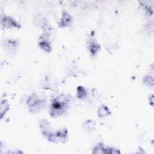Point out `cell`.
I'll return each instance as SVG.
<instances>
[{"label": "cell", "mask_w": 154, "mask_h": 154, "mask_svg": "<svg viewBox=\"0 0 154 154\" xmlns=\"http://www.w3.org/2000/svg\"><path fill=\"white\" fill-rule=\"evenodd\" d=\"M81 92H81V91L78 89V95L79 98H83L86 95V91L83 87H82Z\"/></svg>", "instance_id": "cell-7"}, {"label": "cell", "mask_w": 154, "mask_h": 154, "mask_svg": "<svg viewBox=\"0 0 154 154\" xmlns=\"http://www.w3.org/2000/svg\"><path fill=\"white\" fill-rule=\"evenodd\" d=\"M39 46L40 47L45 50L47 52H50L51 51V46L50 43L48 42V41L45 40V39H41L39 42Z\"/></svg>", "instance_id": "cell-4"}, {"label": "cell", "mask_w": 154, "mask_h": 154, "mask_svg": "<svg viewBox=\"0 0 154 154\" xmlns=\"http://www.w3.org/2000/svg\"><path fill=\"white\" fill-rule=\"evenodd\" d=\"M99 46L95 42H92L90 46V50L92 54H95L99 50Z\"/></svg>", "instance_id": "cell-6"}, {"label": "cell", "mask_w": 154, "mask_h": 154, "mask_svg": "<svg viewBox=\"0 0 154 154\" xmlns=\"http://www.w3.org/2000/svg\"><path fill=\"white\" fill-rule=\"evenodd\" d=\"M110 114V113L108 108L106 107L105 106L101 107L98 110V114H99V116H100V117L105 116Z\"/></svg>", "instance_id": "cell-5"}, {"label": "cell", "mask_w": 154, "mask_h": 154, "mask_svg": "<svg viewBox=\"0 0 154 154\" xmlns=\"http://www.w3.org/2000/svg\"><path fill=\"white\" fill-rule=\"evenodd\" d=\"M2 26H5V28H12V27H19L18 24L15 21L10 17H5L4 18H2Z\"/></svg>", "instance_id": "cell-2"}, {"label": "cell", "mask_w": 154, "mask_h": 154, "mask_svg": "<svg viewBox=\"0 0 154 154\" xmlns=\"http://www.w3.org/2000/svg\"><path fill=\"white\" fill-rule=\"evenodd\" d=\"M68 101L66 96H59L55 98L51 104V112L52 116H60L68 109Z\"/></svg>", "instance_id": "cell-1"}, {"label": "cell", "mask_w": 154, "mask_h": 154, "mask_svg": "<svg viewBox=\"0 0 154 154\" xmlns=\"http://www.w3.org/2000/svg\"><path fill=\"white\" fill-rule=\"evenodd\" d=\"M71 21H72L71 17L68 13L64 12L63 15H62V18L61 20L60 25L61 27H67L71 24Z\"/></svg>", "instance_id": "cell-3"}]
</instances>
